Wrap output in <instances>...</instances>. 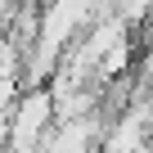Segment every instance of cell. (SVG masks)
<instances>
[{"mask_svg": "<svg viewBox=\"0 0 153 153\" xmlns=\"http://www.w3.org/2000/svg\"><path fill=\"white\" fill-rule=\"evenodd\" d=\"M59 126V99L50 86H27L9 108V153H41Z\"/></svg>", "mask_w": 153, "mask_h": 153, "instance_id": "cell-1", "label": "cell"}]
</instances>
